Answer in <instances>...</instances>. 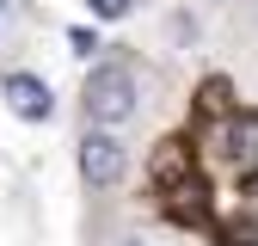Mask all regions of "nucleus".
<instances>
[{
    "mask_svg": "<svg viewBox=\"0 0 258 246\" xmlns=\"http://www.w3.org/2000/svg\"><path fill=\"white\" fill-rule=\"evenodd\" d=\"M136 111H142L136 74H129L123 61H99V68L86 74V86H80V117L105 123V130H123V123H136Z\"/></svg>",
    "mask_w": 258,
    "mask_h": 246,
    "instance_id": "1",
    "label": "nucleus"
},
{
    "mask_svg": "<svg viewBox=\"0 0 258 246\" xmlns=\"http://www.w3.org/2000/svg\"><path fill=\"white\" fill-rule=\"evenodd\" d=\"M74 166H80V184H86V191H117V184H123V172H129L123 130L86 123V130H80V142H74Z\"/></svg>",
    "mask_w": 258,
    "mask_h": 246,
    "instance_id": "2",
    "label": "nucleus"
},
{
    "mask_svg": "<svg viewBox=\"0 0 258 246\" xmlns=\"http://www.w3.org/2000/svg\"><path fill=\"white\" fill-rule=\"evenodd\" d=\"M0 92H7V111L25 117V123H49V117H55V92H49L37 74H7Z\"/></svg>",
    "mask_w": 258,
    "mask_h": 246,
    "instance_id": "3",
    "label": "nucleus"
},
{
    "mask_svg": "<svg viewBox=\"0 0 258 246\" xmlns=\"http://www.w3.org/2000/svg\"><path fill=\"white\" fill-rule=\"evenodd\" d=\"M203 197H209L203 178H184V184H172V191H160V209H166L172 222L197 228V222H209V203H203Z\"/></svg>",
    "mask_w": 258,
    "mask_h": 246,
    "instance_id": "4",
    "label": "nucleus"
},
{
    "mask_svg": "<svg viewBox=\"0 0 258 246\" xmlns=\"http://www.w3.org/2000/svg\"><path fill=\"white\" fill-rule=\"evenodd\" d=\"M221 154L240 160V166L258 160V111H234L228 123H221Z\"/></svg>",
    "mask_w": 258,
    "mask_h": 246,
    "instance_id": "5",
    "label": "nucleus"
},
{
    "mask_svg": "<svg viewBox=\"0 0 258 246\" xmlns=\"http://www.w3.org/2000/svg\"><path fill=\"white\" fill-rule=\"evenodd\" d=\"M184 178H197V172H190L184 142H160V148H154V184H160V191H172V184H184Z\"/></svg>",
    "mask_w": 258,
    "mask_h": 246,
    "instance_id": "6",
    "label": "nucleus"
},
{
    "mask_svg": "<svg viewBox=\"0 0 258 246\" xmlns=\"http://www.w3.org/2000/svg\"><path fill=\"white\" fill-rule=\"evenodd\" d=\"M86 7H92V19H129L136 0H86Z\"/></svg>",
    "mask_w": 258,
    "mask_h": 246,
    "instance_id": "7",
    "label": "nucleus"
},
{
    "mask_svg": "<svg viewBox=\"0 0 258 246\" xmlns=\"http://www.w3.org/2000/svg\"><path fill=\"white\" fill-rule=\"evenodd\" d=\"M228 246H258V222H234L228 228Z\"/></svg>",
    "mask_w": 258,
    "mask_h": 246,
    "instance_id": "8",
    "label": "nucleus"
},
{
    "mask_svg": "<svg viewBox=\"0 0 258 246\" xmlns=\"http://www.w3.org/2000/svg\"><path fill=\"white\" fill-rule=\"evenodd\" d=\"M68 43H74V55H92V49H99V37H92L86 25H74V31H68Z\"/></svg>",
    "mask_w": 258,
    "mask_h": 246,
    "instance_id": "9",
    "label": "nucleus"
},
{
    "mask_svg": "<svg viewBox=\"0 0 258 246\" xmlns=\"http://www.w3.org/2000/svg\"><path fill=\"white\" fill-rule=\"evenodd\" d=\"M246 197H258V172H252V178H246Z\"/></svg>",
    "mask_w": 258,
    "mask_h": 246,
    "instance_id": "10",
    "label": "nucleus"
},
{
    "mask_svg": "<svg viewBox=\"0 0 258 246\" xmlns=\"http://www.w3.org/2000/svg\"><path fill=\"white\" fill-rule=\"evenodd\" d=\"M117 246H148V240H117Z\"/></svg>",
    "mask_w": 258,
    "mask_h": 246,
    "instance_id": "11",
    "label": "nucleus"
}]
</instances>
